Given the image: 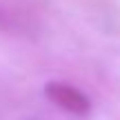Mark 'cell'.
Returning <instances> with one entry per match:
<instances>
[{
	"label": "cell",
	"instance_id": "7a4b0ae2",
	"mask_svg": "<svg viewBox=\"0 0 120 120\" xmlns=\"http://www.w3.org/2000/svg\"><path fill=\"white\" fill-rule=\"evenodd\" d=\"M0 27L2 29H7V27H11V20H9V16L2 11V7H0Z\"/></svg>",
	"mask_w": 120,
	"mask_h": 120
},
{
	"label": "cell",
	"instance_id": "6da1fadb",
	"mask_svg": "<svg viewBox=\"0 0 120 120\" xmlns=\"http://www.w3.org/2000/svg\"><path fill=\"white\" fill-rule=\"evenodd\" d=\"M45 94L53 105H58L60 109L73 113V116H87L91 111V102L80 89L67 85V82H49L45 87Z\"/></svg>",
	"mask_w": 120,
	"mask_h": 120
}]
</instances>
